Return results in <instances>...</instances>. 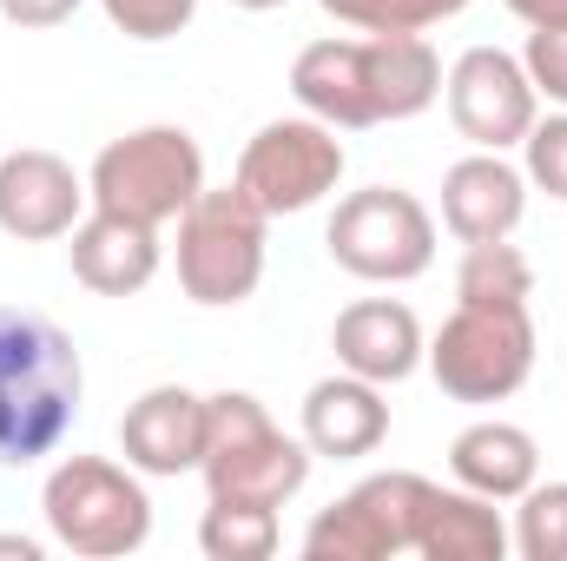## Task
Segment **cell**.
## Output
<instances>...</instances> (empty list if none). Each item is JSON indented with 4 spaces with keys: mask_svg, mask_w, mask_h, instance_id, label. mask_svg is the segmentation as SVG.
I'll list each match as a JSON object with an SVG mask.
<instances>
[{
    "mask_svg": "<svg viewBox=\"0 0 567 561\" xmlns=\"http://www.w3.org/2000/svg\"><path fill=\"white\" fill-rule=\"evenodd\" d=\"M80 7L86 0H0V20H13V27H60Z\"/></svg>",
    "mask_w": 567,
    "mask_h": 561,
    "instance_id": "83f0119b",
    "label": "cell"
},
{
    "mask_svg": "<svg viewBox=\"0 0 567 561\" xmlns=\"http://www.w3.org/2000/svg\"><path fill=\"white\" fill-rule=\"evenodd\" d=\"M66 258H73V278L86 284L93 297H140L145 284L158 278V225L140 218H120V212H86L73 232H66Z\"/></svg>",
    "mask_w": 567,
    "mask_h": 561,
    "instance_id": "9a60e30c",
    "label": "cell"
},
{
    "mask_svg": "<svg viewBox=\"0 0 567 561\" xmlns=\"http://www.w3.org/2000/svg\"><path fill=\"white\" fill-rule=\"evenodd\" d=\"M343 165H350V152L337 140V126L297 113V120H271V126H258L245 140V152H238V185L271 218H290V212L323 205L343 185Z\"/></svg>",
    "mask_w": 567,
    "mask_h": 561,
    "instance_id": "ba28073f",
    "label": "cell"
},
{
    "mask_svg": "<svg viewBox=\"0 0 567 561\" xmlns=\"http://www.w3.org/2000/svg\"><path fill=\"white\" fill-rule=\"evenodd\" d=\"M323 245H330L337 272H350V278L410 284L435 265V212L403 185H363V192L337 198Z\"/></svg>",
    "mask_w": 567,
    "mask_h": 561,
    "instance_id": "52a82bcc",
    "label": "cell"
},
{
    "mask_svg": "<svg viewBox=\"0 0 567 561\" xmlns=\"http://www.w3.org/2000/svg\"><path fill=\"white\" fill-rule=\"evenodd\" d=\"M40 516L66 555L86 561L140 555L145 536H152L145 476L133 462H113V456H60L40 482Z\"/></svg>",
    "mask_w": 567,
    "mask_h": 561,
    "instance_id": "7a4b0ae2",
    "label": "cell"
},
{
    "mask_svg": "<svg viewBox=\"0 0 567 561\" xmlns=\"http://www.w3.org/2000/svg\"><path fill=\"white\" fill-rule=\"evenodd\" d=\"M330 350H337V370L370 377V384L390 390V384H403V377L423 370L429 337H423V317L403 297H357V304L337 310Z\"/></svg>",
    "mask_w": 567,
    "mask_h": 561,
    "instance_id": "8fae6325",
    "label": "cell"
},
{
    "mask_svg": "<svg viewBox=\"0 0 567 561\" xmlns=\"http://www.w3.org/2000/svg\"><path fill=\"white\" fill-rule=\"evenodd\" d=\"M429 476L416 469H377V476H363L350 496L377 516V529L390 536V555H410L416 549V522H423V502H429Z\"/></svg>",
    "mask_w": 567,
    "mask_h": 561,
    "instance_id": "7402d4cb",
    "label": "cell"
},
{
    "mask_svg": "<svg viewBox=\"0 0 567 561\" xmlns=\"http://www.w3.org/2000/svg\"><path fill=\"white\" fill-rule=\"evenodd\" d=\"M528 297H535V265L508 238H488V245L462 252L455 304H528Z\"/></svg>",
    "mask_w": 567,
    "mask_h": 561,
    "instance_id": "44dd1931",
    "label": "cell"
},
{
    "mask_svg": "<svg viewBox=\"0 0 567 561\" xmlns=\"http://www.w3.org/2000/svg\"><path fill=\"white\" fill-rule=\"evenodd\" d=\"M522 27H567V0H502Z\"/></svg>",
    "mask_w": 567,
    "mask_h": 561,
    "instance_id": "f546056e",
    "label": "cell"
},
{
    "mask_svg": "<svg viewBox=\"0 0 567 561\" xmlns=\"http://www.w3.org/2000/svg\"><path fill=\"white\" fill-rule=\"evenodd\" d=\"M442 100H449L455 133L475 152H508L542 120V93H535L522 53H502V47H468L442 73Z\"/></svg>",
    "mask_w": 567,
    "mask_h": 561,
    "instance_id": "9c48e42d",
    "label": "cell"
},
{
    "mask_svg": "<svg viewBox=\"0 0 567 561\" xmlns=\"http://www.w3.org/2000/svg\"><path fill=\"white\" fill-rule=\"evenodd\" d=\"M522 67H528V80H535V93L567 113V27H528Z\"/></svg>",
    "mask_w": 567,
    "mask_h": 561,
    "instance_id": "4316f807",
    "label": "cell"
},
{
    "mask_svg": "<svg viewBox=\"0 0 567 561\" xmlns=\"http://www.w3.org/2000/svg\"><path fill=\"white\" fill-rule=\"evenodd\" d=\"M198 549H205V561H271L278 555V509H258V502H205Z\"/></svg>",
    "mask_w": 567,
    "mask_h": 561,
    "instance_id": "ffe728a7",
    "label": "cell"
},
{
    "mask_svg": "<svg viewBox=\"0 0 567 561\" xmlns=\"http://www.w3.org/2000/svg\"><path fill=\"white\" fill-rule=\"evenodd\" d=\"M303 555L310 561H383L390 555V536L377 529V516H370L357 496H337L330 509L310 516V529H303Z\"/></svg>",
    "mask_w": 567,
    "mask_h": 561,
    "instance_id": "603a6c76",
    "label": "cell"
},
{
    "mask_svg": "<svg viewBox=\"0 0 567 561\" xmlns=\"http://www.w3.org/2000/svg\"><path fill=\"white\" fill-rule=\"evenodd\" d=\"M86 370L73 337L40 310H0V469H33L60 456L80 422Z\"/></svg>",
    "mask_w": 567,
    "mask_h": 561,
    "instance_id": "6da1fadb",
    "label": "cell"
},
{
    "mask_svg": "<svg viewBox=\"0 0 567 561\" xmlns=\"http://www.w3.org/2000/svg\"><path fill=\"white\" fill-rule=\"evenodd\" d=\"M522 172H528V192H548V198L567 205V113H548V120L528 126Z\"/></svg>",
    "mask_w": 567,
    "mask_h": 561,
    "instance_id": "d4e9b609",
    "label": "cell"
},
{
    "mask_svg": "<svg viewBox=\"0 0 567 561\" xmlns=\"http://www.w3.org/2000/svg\"><path fill=\"white\" fill-rule=\"evenodd\" d=\"M86 178L47 152V145H13L0 159V232L20 238V245H47V238H66L80 218H86Z\"/></svg>",
    "mask_w": 567,
    "mask_h": 561,
    "instance_id": "30bf717a",
    "label": "cell"
},
{
    "mask_svg": "<svg viewBox=\"0 0 567 561\" xmlns=\"http://www.w3.org/2000/svg\"><path fill=\"white\" fill-rule=\"evenodd\" d=\"M522 212H528V172L508 165L502 152H468L442 172V225L462 245L515 238Z\"/></svg>",
    "mask_w": 567,
    "mask_h": 561,
    "instance_id": "4fadbf2b",
    "label": "cell"
},
{
    "mask_svg": "<svg viewBox=\"0 0 567 561\" xmlns=\"http://www.w3.org/2000/svg\"><path fill=\"white\" fill-rule=\"evenodd\" d=\"M297 436L310 442V456H330V462H357V456H377L383 436H390V404H383V384L370 377H317L303 390V417Z\"/></svg>",
    "mask_w": 567,
    "mask_h": 561,
    "instance_id": "5bb4252c",
    "label": "cell"
},
{
    "mask_svg": "<svg viewBox=\"0 0 567 561\" xmlns=\"http://www.w3.org/2000/svg\"><path fill=\"white\" fill-rule=\"evenodd\" d=\"M363 73H370V106L383 120H416L442 100V60L423 33H370L363 40Z\"/></svg>",
    "mask_w": 567,
    "mask_h": 561,
    "instance_id": "d6986e66",
    "label": "cell"
},
{
    "mask_svg": "<svg viewBox=\"0 0 567 561\" xmlns=\"http://www.w3.org/2000/svg\"><path fill=\"white\" fill-rule=\"evenodd\" d=\"M508 549L522 561H567V482H528L515 496Z\"/></svg>",
    "mask_w": 567,
    "mask_h": 561,
    "instance_id": "cb8c5ba5",
    "label": "cell"
},
{
    "mask_svg": "<svg viewBox=\"0 0 567 561\" xmlns=\"http://www.w3.org/2000/svg\"><path fill=\"white\" fill-rule=\"evenodd\" d=\"M120 449L140 476H192L205 462V397L185 384H152L120 417Z\"/></svg>",
    "mask_w": 567,
    "mask_h": 561,
    "instance_id": "7c38bea8",
    "label": "cell"
},
{
    "mask_svg": "<svg viewBox=\"0 0 567 561\" xmlns=\"http://www.w3.org/2000/svg\"><path fill=\"white\" fill-rule=\"evenodd\" d=\"M265 245H271V212L231 178L205 185L178 212V290L205 310H238L265 284Z\"/></svg>",
    "mask_w": 567,
    "mask_h": 561,
    "instance_id": "277c9868",
    "label": "cell"
},
{
    "mask_svg": "<svg viewBox=\"0 0 567 561\" xmlns=\"http://www.w3.org/2000/svg\"><path fill=\"white\" fill-rule=\"evenodd\" d=\"M410 555L423 561H502L508 555V522H502V509L488 502V496H475V489H429L423 502V522H416V549Z\"/></svg>",
    "mask_w": 567,
    "mask_h": 561,
    "instance_id": "ac0fdd59",
    "label": "cell"
},
{
    "mask_svg": "<svg viewBox=\"0 0 567 561\" xmlns=\"http://www.w3.org/2000/svg\"><path fill=\"white\" fill-rule=\"evenodd\" d=\"M310 442L284 436L271 410L251 390H218L205 397V496L212 502H258V509H284L303 482H310Z\"/></svg>",
    "mask_w": 567,
    "mask_h": 561,
    "instance_id": "3957f363",
    "label": "cell"
},
{
    "mask_svg": "<svg viewBox=\"0 0 567 561\" xmlns=\"http://www.w3.org/2000/svg\"><path fill=\"white\" fill-rule=\"evenodd\" d=\"M205 192V152L185 126H140L100 145L86 172L93 212H120L140 225H178V212Z\"/></svg>",
    "mask_w": 567,
    "mask_h": 561,
    "instance_id": "8992f818",
    "label": "cell"
},
{
    "mask_svg": "<svg viewBox=\"0 0 567 561\" xmlns=\"http://www.w3.org/2000/svg\"><path fill=\"white\" fill-rule=\"evenodd\" d=\"M290 93L310 120L337 126V133H363L377 126V106H370V73H363V40H310L297 60H290Z\"/></svg>",
    "mask_w": 567,
    "mask_h": 561,
    "instance_id": "2e32d148",
    "label": "cell"
},
{
    "mask_svg": "<svg viewBox=\"0 0 567 561\" xmlns=\"http://www.w3.org/2000/svg\"><path fill=\"white\" fill-rule=\"evenodd\" d=\"M47 549L33 542V536H0V561H40Z\"/></svg>",
    "mask_w": 567,
    "mask_h": 561,
    "instance_id": "4dcf8cb0",
    "label": "cell"
},
{
    "mask_svg": "<svg viewBox=\"0 0 567 561\" xmlns=\"http://www.w3.org/2000/svg\"><path fill=\"white\" fill-rule=\"evenodd\" d=\"M100 13L126 33V40H172V33H185L192 27V13H198V0H100Z\"/></svg>",
    "mask_w": 567,
    "mask_h": 561,
    "instance_id": "484cf974",
    "label": "cell"
},
{
    "mask_svg": "<svg viewBox=\"0 0 567 561\" xmlns=\"http://www.w3.org/2000/svg\"><path fill=\"white\" fill-rule=\"evenodd\" d=\"M449 476L488 502H515L528 482H542V442L522 422L482 417L449 442Z\"/></svg>",
    "mask_w": 567,
    "mask_h": 561,
    "instance_id": "e0dca14e",
    "label": "cell"
},
{
    "mask_svg": "<svg viewBox=\"0 0 567 561\" xmlns=\"http://www.w3.org/2000/svg\"><path fill=\"white\" fill-rule=\"evenodd\" d=\"M468 0H396V33H423L435 20H455Z\"/></svg>",
    "mask_w": 567,
    "mask_h": 561,
    "instance_id": "f1b7e54d",
    "label": "cell"
},
{
    "mask_svg": "<svg viewBox=\"0 0 567 561\" xmlns=\"http://www.w3.org/2000/svg\"><path fill=\"white\" fill-rule=\"evenodd\" d=\"M231 7H245V13H271V7H284V0H231Z\"/></svg>",
    "mask_w": 567,
    "mask_h": 561,
    "instance_id": "1f68e13d",
    "label": "cell"
},
{
    "mask_svg": "<svg viewBox=\"0 0 567 561\" xmlns=\"http://www.w3.org/2000/svg\"><path fill=\"white\" fill-rule=\"evenodd\" d=\"M423 364L455 404H508L535 377V317L528 304H455Z\"/></svg>",
    "mask_w": 567,
    "mask_h": 561,
    "instance_id": "5b68a950",
    "label": "cell"
}]
</instances>
